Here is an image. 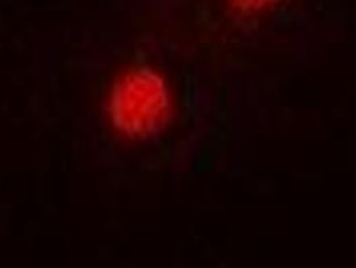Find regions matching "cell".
Masks as SVG:
<instances>
[{
    "instance_id": "cell-1",
    "label": "cell",
    "mask_w": 356,
    "mask_h": 268,
    "mask_svg": "<svg viewBox=\"0 0 356 268\" xmlns=\"http://www.w3.org/2000/svg\"><path fill=\"white\" fill-rule=\"evenodd\" d=\"M175 95L162 72L140 66L122 72L106 100L107 118L122 137L141 141L162 133L175 117Z\"/></svg>"
},
{
    "instance_id": "cell-2",
    "label": "cell",
    "mask_w": 356,
    "mask_h": 268,
    "mask_svg": "<svg viewBox=\"0 0 356 268\" xmlns=\"http://www.w3.org/2000/svg\"><path fill=\"white\" fill-rule=\"evenodd\" d=\"M285 0H225L232 13L241 18H256L277 8Z\"/></svg>"
}]
</instances>
